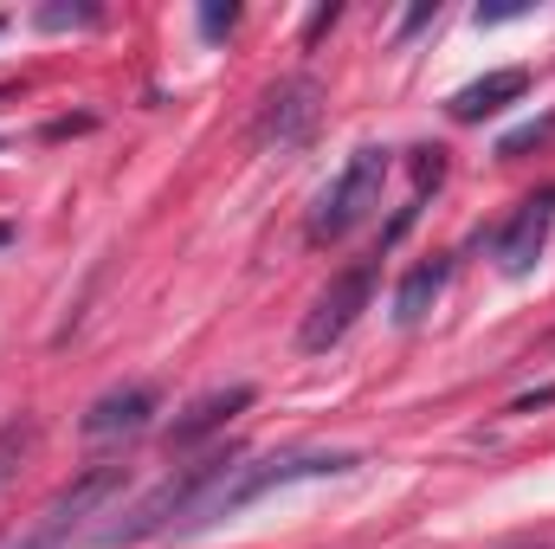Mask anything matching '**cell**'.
<instances>
[{"label": "cell", "instance_id": "cell-1", "mask_svg": "<svg viewBox=\"0 0 555 549\" xmlns=\"http://www.w3.org/2000/svg\"><path fill=\"white\" fill-rule=\"evenodd\" d=\"M362 465V452H343V446H304V452H272V459H233L214 485H207V498L181 518V531L175 537H194V531H214V524H227V518H240L246 505H259V498H272L284 485H297V478H343V472H356Z\"/></svg>", "mask_w": 555, "mask_h": 549}, {"label": "cell", "instance_id": "cell-2", "mask_svg": "<svg viewBox=\"0 0 555 549\" xmlns=\"http://www.w3.org/2000/svg\"><path fill=\"white\" fill-rule=\"evenodd\" d=\"M227 465H233V452H207V459L181 465L175 478H162L149 498H137V505H130V518H124V524H104V531H98V544H104V549H124V544H149V537L181 531V518L207 498V485H214Z\"/></svg>", "mask_w": 555, "mask_h": 549}, {"label": "cell", "instance_id": "cell-3", "mask_svg": "<svg viewBox=\"0 0 555 549\" xmlns=\"http://www.w3.org/2000/svg\"><path fill=\"white\" fill-rule=\"evenodd\" d=\"M124 485H130V465H85L72 485H59L46 498V511L13 537V549H72V537L85 531V518H98Z\"/></svg>", "mask_w": 555, "mask_h": 549}, {"label": "cell", "instance_id": "cell-4", "mask_svg": "<svg viewBox=\"0 0 555 549\" xmlns=\"http://www.w3.org/2000/svg\"><path fill=\"white\" fill-rule=\"evenodd\" d=\"M382 181H388V149H356L349 162H343V175L317 194V207H310V240L317 246H330V240H349L375 207H382Z\"/></svg>", "mask_w": 555, "mask_h": 549}, {"label": "cell", "instance_id": "cell-5", "mask_svg": "<svg viewBox=\"0 0 555 549\" xmlns=\"http://www.w3.org/2000/svg\"><path fill=\"white\" fill-rule=\"evenodd\" d=\"M375 278H382V253H369V259L343 266V272L330 278V291L304 310V323H297V349H304V356L336 349V343L356 330V317L375 304Z\"/></svg>", "mask_w": 555, "mask_h": 549}, {"label": "cell", "instance_id": "cell-6", "mask_svg": "<svg viewBox=\"0 0 555 549\" xmlns=\"http://www.w3.org/2000/svg\"><path fill=\"white\" fill-rule=\"evenodd\" d=\"M246 408H253V382H233V388H214V395L188 401V408L168 420V452H194V446H207L214 433H227L233 413H246Z\"/></svg>", "mask_w": 555, "mask_h": 549}, {"label": "cell", "instance_id": "cell-7", "mask_svg": "<svg viewBox=\"0 0 555 549\" xmlns=\"http://www.w3.org/2000/svg\"><path fill=\"white\" fill-rule=\"evenodd\" d=\"M550 227H555V188L550 194H537V201H524L517 214H511V227L498 233V272L524 278L537 259H543V246H550Z\"/></svg>", "mask_w": 555, "mask_h": 549}, {"label": "cell", "instance_id": "cell-8", "mask_svg": "<svg viewBox=\"0 0 555 549\" xmlns=\"http://www.w3.org/2000/svg\"><path fill=\"white\" fill-rule=\"evenodd\" d=\"M530 91V72L524 65H504V72H485V78H472V85H459L452 91V124H485V117H498L504 104H517Z\"/></svg>", "mask_w": 555, "mask_h": 549}, {"label": "cell", "instance_id": "cell-9", "mask_svg": "<svg viewBox=\"0 0 555 549\" xmlns=\"http://www.w3.org/2000/svg\"><path fill=\"white\" fill-rule=\"evenodd\" d=\"M162 408L155 401V388H111V395H98L91 408H85V420H78V433L85 439H117V433H142L149 426V413Z\"/></svg>", "mask_w": 555, "mask_h": 549}, {"label": "cell", "instance_id": "cell-10", "mask_svg": "<svg viewBox=\"0 0 555 549\" xmlns=\"http://www.w3.org/2000/svg\"><path fill=\"white\" fill-rule=\"evenodd\" d=\"M310 124H317V85H310V78H291V85H278L272 98H266V124H259V137L304 142L310 137Z\"/></svg>", "mask_w": 555, "mask_h": 549}, {"label": "cell", "instance_id": "cell-11", "mask_svg": "<svg viewBox=\"0 0 555 549\" xmlns=\"http://www.w3.org/2000/svg\"><path fill=\"white\" fill-rule=\"evenodd\" d=\"M446 278H452V266H446V259H420L414 272L401 278V291H395V317H401V323H420V317L439 304Z\"/></svg>", "mask_w": 555, "mask_h": 549}, {"label": "cell", "instance_id": "cell-12", "mask_svg": "<svg viewBox=\"0 0 555 549\" xmlns=\"http://www.w3.org/2000/svg\"><path fill=\"white\" fill-rule=\"evenodd\" d=\"M98 20H104L98 7H59V0L33 13V26H39V33H72V26H98Z\"/></svg>", "mask_w": 555, "mask_h": 549}, {"label": "cell", "instance_id": "cell-13", "mask_svg": "<svg viewBox=\"0 0 555 549\" xmlns=\"http://www.w3.org/2000/svg\"><path fill=\"white\" fill-rule=\"evenodd\" d=\"M26 446H33V420H7L0 426V485L13 478V465L26 459Z\"/></svg>", "mask_w": 555, "mask_h": 549}, {"label": "cell", "instance_id": "cell-14", "mask_svg": "<svg viewBox=\"0 0 555 549\" xmlns=\"http://www.w3.org/2000/svg\"><path fill=\"white\" fill-rule=\"evenodd\" d=\"M530 7H478V26H504V20H524Z\"/></svg>", "mask_w": 555, "mask_h": 549}, {"label": "cell", "instance_id": "cell-15", "mask_svg": "<svg viewBox=\"0 0 555 549\" xmlns=\"http://www.w3.org/2000/svg\"><path fill=\"white\" fill-rule=\"evenodd\" d=\"M233 20H240L233 7H207V13H201V26H207V33H233Z\"/></svg>", "mask_w": 555, "mask_h": 549}]
</instances>
